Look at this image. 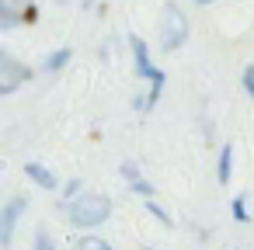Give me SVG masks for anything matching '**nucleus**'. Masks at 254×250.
Returning a JSON list of instances; mask_svg holds the SVG:
<instances>
[{"label":"nucleus","instance_id":"obj_15","mask_svg":"<svg viewBox=\"0 0 254 250\" xmlns=\"http://www.w3.org/2000/svg\"><path fill=\"white\" fill-rule=\"evenodd\" d=\"M21 18H25V21H35V18H39V11H35V7H25V11H21Z\"/></svg>","mask_w":254,"mask_h":250},{"label":"nucleus","instance_id":"obj_7","mask_svg":"<svg viewBox=\"0 0 254 250\" xmlns=\"http://www.w3.org/2000/svg\"><path fill=\"white\" fill-rule=\"evenodd\" d=\"M230 160H233V150H230V143H226L223 153H219V184L230 181Z\"/></svg>","mask_w":254,"mask_h":250},{"label":"nucleus","instance_id":"obj_2","mask_svg":"<svg viewBox=\"0 0 254 250\" xmlns=\"http://www.w3.org/2000/svg\"><path fill=\"white\" fill-rule=\"evenodd\" d=\"M129 46H132V56H136V73H139L143 80H150V98H146V104H143V111H146V108H153V104H157V98H160V91H164V73L150 63L146 42H143L139 35H132V39H129Z\"/></svg>","mask_w":254,"mask_h":250},{"label":"nucleus","instance_id":"obj_17","mask_svg":"<svg viewBox=\"0 0 254 250\" xmlns=\"http://www.w3.org/2000/svg\"><path fill=\"white\" fill-rule=\"evenodd\" d=\"M198 4H209V0H198Z\"/></svg>","mask_w":254,"mask_h":250},{"label":"nucleus","instance_id":"obj_9","mask_svg":"<svg viewBox=\"0 0 254 250\" xmlns=\"http://www.w3.org/2000/svg\"><path fill=\"white\" fill-rule=\"evenodd\" d=\"M66 59H70V49H60V52H53V56L46 59V70H63V66H66Z\"/></svg>","mask_w":254,"mask_h":250},{"label":"nucleus","instance_id":"obj_12","mask_svg":"<svg viewBox=\"0 0 254 250\" xmlns=\"http://www.w3.org/2000/svg\"><path fill=\"white\" fill-rule=\"evenodd\" d=\"M244 91H247V94H254V66H247V70H244Z\"/></svg>","mask_w":254,"mask_h":250},{"label":"nucleus","instance_id":"obj_1","mask_svg":"<svg viewBox=\"0 0 254 250\" xmlns=\"http://www.w3.org/2000/svg\"><path fill=\"white\" fill-rule=\"evenodd\" d=\"M112 215V201L101 195H80L70 205V222L73 226H101Z\"/></svg>","mask_w":254,"mask_h":250},{"label":"nucleus","instance_id":"obj_4","mask_svg":"<svg viewBox=\"0 0 254 250\" xmlns=\"http://www.w3.org/2000/svg\"><path fill=\"white\" fill-rule=\"evenodd\" d=\"M28 77H32V70H28V66H21L11 52H0V94L18 91Z\"/></svg>","mask_w":254,"mask_h":250},{"label":"nucleus","instance_id":"obj_11","mask_svg":"<svg viewBox=\"0 0 254 250\" xmlns=\"http://www.w3.org/2000/svg\"><path fill=\"white\" fill-rule=\"evenodd\" d=\"M0 14H4V28H14V11H11V4H4V7H0Z\"/></svg>","mask_w":254,"mask_h":250},{"label":"nucleus","instance_id":"obj_8","mask_svg":"<svg viewBox=\"0 0 254 250\" xmlns=\"http://www.w3.org/2000/svg\"><path fill=\"white\" fill-rule=\"evenodd\" d=\"M80 250H115L112 243H105L101 236H80V243H77Z\"/></svg>","mask_w":254,"mask_h":250},{"label":"nucleus","instance_id":"obj_3","mask_svg":"<svg viewBox=\"0 0 254 250\" xmlns=\"http://www.w3.org/2000/svg\"><path fill=\"white\" fill-rule=\"evenodd\" d=\"M185 39H188V21L181 14V7L167 0V4H164V25H160V42L171 52V49H181Z\"/></svg>","mask_w":254,"mask_h":250},{"label":"nucleus","instance_id":"obj_14","mask_svg":"<svg viewBox=\"0 0 254 250\" xmlns=\"http://www.w3.org/2000/svg\"><path fill=\"white\" fill-rule=\"evenodd\" d=\"M233 215H237L240 222L247 219V208H244V198H237V201H233Z\"/></svg>","mask_w":254,"mask_h":250},{"label":"nucleus","instance_id":"obj_5","mask_svg":"<svg viewBox=\"0 0 254 250\" xmlns=\"http://www.w3.org/2000/svg\"><path fill=\"white\" fill-rule=\"evenodd\" d=\"M21 212H25V198H11L4 205V212H0V243L4 247H11V236H14V226H18Z\"/></svg>","mask_w":254,"mask_h":250},{"label":"nucleus","instance_id":"obj_10","mask_svg":"<svg viewBox=\"0 0 254 250\" xmlns=\"http://www.w3.org/2000/svg\"><path fill=\"white\" fill-rule=\"evenodd\" d=\"M122 174H126V181H129V184H136V181H143V174H139V167H136L132 160H126V163H122Z\"/></svg>","mask_w":254,"mask_h":250},{"label":"nucleus","instance_id":"obj_18","mask_svg":"<svg viewBox=\"0 0 254 250\" xmlns=\"http://www.w3.org/2000/svg\"><path fill=\"white\" fill-rule=\"evenodd\" d=\"M18 4H25V0H18Z\"/></svg>","mask_w":254,"mask_h":250},{"label":"nucleus","instance_id":"obj_16","mask_svg":"<svg viewBox=\"0 0 254 250\" xmlns=\"http://www.w3.org/2000/svg\"><path fill=\"white\" fill-rule=\"evenodd\" d=\"M56 4H66V0H56Z\"/></svg>","mask_w":254,"mask_h":250},{"label":"nucleus","instance_id":"obj_13","mask_svg":"<svg viewBox=\"0 0 254 250\" xmlns=\"http://www.w3.org/2000/svg\"><path fill=\"white\" fill-rule=\"evenodd\" d=\"M35 250H53V240H49V233H46V229L39 233V240H35Z\"/></svg>","mask_w":254,"mask_h":250},{"label":"nucleus","instance_id":"obj_6","mask_svg":"<svg viewBox=\"0 0 254 250\" xmlns=\"http://www.w3.org/2000/svg\"><path fill=\"white\" fill-rule=\"evenodd\" d=\"M25 170H28V177H32V181H35L39 188H56V177H53V174H49V170H46L42 163H28Z\"/></svg>","mask_w":254,"mask_h":250},{"label":"nucleus","instance_id":"obj_19","mask_svg":"<svg viewBox=\"0 0 254 250\" xmlns=\"http://www.w3.org/2000/svg\"><path fill=\"white\" fill-rule=\"evenodd\" d=\"M150 250H153V247H150Z\"/></svg>","mask_w":254,"mask_h":250}]
</instances>
